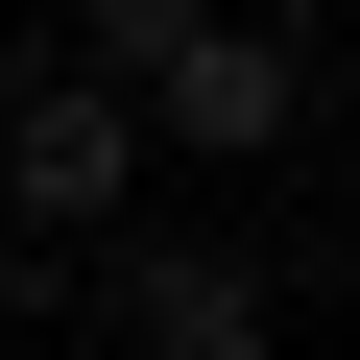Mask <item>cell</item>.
<instances>
[{"label":"cell","instance_id":"5b68a950","mask_svg":"<svg viewBox=\"0 0 360 360\" xmlns=\"http://www.w3.org/2000/svg\"><path fill=\"white\" fill-rule=\"evenodd\" d=\"M0 360H49V336H0Z\"/></svg>","mask_w":360,"mask_h":360},{"label":"cell","instance_id":"7a4b0ae2","mask_svg":"<svg viewBox=\"0 0 360 360\" xmlns=\"http://www.w3.org/2000/svg\"><path fill=\"white\" fill-rule=\"evenodd\" d=\"M96 336L120 360H288V288L240 240H96Z\"/></svg>","mask_w":360,"mask_h":360},{"label":"cell","instance_id":"3957f363","mask_svg":"<svg viewBox=\"0 0 360 360\" xmlns=\"http://www.w3.org/2000/svg\"><path fill=\"white\" fill-rule=\"evenodd\" d=\"M120 120H144V144H193V168H264V144H312V49H288V25H193Z\"/></svg>","mask_w":360,"mask_h":360},{"label":"cell","instance_id":"6da1fadb","mask_svg":"<svg viewBox=\"0 0 360 360\" xmlns=\"http://www.w3.org/2000/svg\"><path fill=\"white\" fill-rule=\"evenodd\" d=\"M0 217H25V264H49V240H72V264L144 240V120H120L96 72H25V96H0Z\"/></svg>","mask_w":360,"mask_h":360},{"label":"cell","instance_id":"277c9868","mask_svg":"<svg viewBox=\"0 0 360 360\" xmlns=\"http://www.w3.org/2000/svg\"><path fill=\"white\" fill-rule=\"evenodd\" d=\"M193 25H217V0H72V72H96V96H144Z\"/></svg>","mask_w":360,"mask_h":360}]
</instances>
